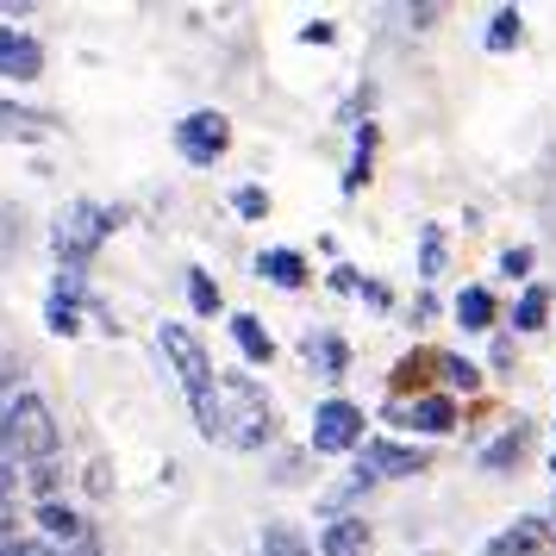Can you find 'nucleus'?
I'll return each instance as SVG.
<instances>
[{"mask_svg":"<svg viewBox=\"0 0 556 556\" xmlns=\"http://www.w3.org/2000/svg\"><path fill=\"white\" fill-rule=\"evenodd\" d=\"M131 219V206L119 201H63L51 213V226H45V238H51V256L56 269H76V276H88V263L101 256V244L113 238V231Z\"/></svg>","mask_w":556,"mask_h":556,"instance_id":"obj_1","label":"nucleus"},{"mask_svg":"<svg viewBox=\"0 0 556 556\" xmlns=\"http://www.w3.org/2000/svg\"><path fill=\"white\" fill-rule=\"evenodd\" d=\"M276 401H269V388L256 376H219V444L238 456H251V451H269L276 444Z\"/></svg>","mask_w":556,"mask_h":556,"instance_id":"obj_2","label":"nucleus"},{"mask_svg":"<svg viewBox=\"0 0 556 556\" xmlns=\"http://www.w3.org/2000/svg\"><path fill=\"white\" fill-rule=\"evenodd\" d=\"M369 444V413L344 394H326L313 406V451L319 456H356Z\"/></svg>","mask_w":556,"mask_h":556,"instance_id":"obj_3","label":"nucleus"},{"mask_svg":"<svg viewBox=\"0 0 556 556\" xmlns=\"http://www.w3.org/2000/svg\"><path fill=\"white\" fill-rule=\"evenodd\" d=\"M351 469H356V488H369V481H406V476H426L431 469V451L426 444H401V438H369L351 456Z\"/></svg>","mask_w":556,"mask_h":556,"instance_id":"obj_4","label":"nucleus"},{"mask_svg":"<svg viewBox=\"0 0 556 556\" xmlns=\"http://www.w3.org/2000/svg\"><path fill=\"white\" fill-rule=\"evenodd\" d=\"M13 463H56V419L45 394H20L13 401Z\"/></svg>","mask_w":556,"mask_h":556,"instance_id":"obj_5","label":"nucleus"},{"mask_svg":"<svg viewBox=\"0 0 556 556\" xmlns=\"http://www.w3.org/2000/svg\"><path fill=\"white\" fill-rule=\"evenodd\" d=\"M176 151L188 156L194 169H213V163L231 151V119L219 106H194L188 119H176Z\"/></svg>","mask_w":556,"mask_h":556,"instance_id":"obj_6","label":"nucleus"},{"mask_svg":"<svg viewBox=\"0 0 556 556\" xmlns=\"http://www.w3.org/2000/svg\"><path fill=\"white\" fill-rule=\"evenodd\" d=\"M381 419L394 431H419V438H451L456 431V401L451 394H419V401H388Z\"/></svg>","mask_w":556,"mask_h":556,"instance_id":"obj_7","label":"nucleus"},{"mask_svg":"<svg viewBox=\"0 0 556 556\" xmlns=\"http://www.w3.org/2000/svg\"><path fill=\"white\" fill-rule=\"evenodd\" d=\"M81 319H88V276L56 269L51 294H45V326H51V338H76Z\"/></svg>","mask_w":556,"mask_h":556,"instance_id":"obj_8","label":"nucleus"},{"mask_svg":"<svg viewBox=\"0 0 556 556\" xmlns=\"http://www.w3.org/2000/svg\"><path fill=\"white\" fill-rule=\"evenodd\" d=\"M313 551L319 556H376V531H369V519H356V513H326Z\"/></svg>","mask_w":556,"mask_h":556,"instance_id":"obj_9","label":"nucleus"},{"mask_svg":"<svg viewBox=\"0 0 556 556\" xmlns=\"http://www.w3.org/2000/svg\"><path fill=\"white\" fill-rule=\"evenodd\" d=\"M481 556H556V526L551 519H513L501 538H488Z\"/></svg>","mask_w":556,"mask_h":556,"instance_id":"obj_10","label":"nucleus"},{"mask_svg":"<svg viewBox=\"0 0 556 556\" xmlns=\"http://www.w3.org/2000/svg\"><path fill=\"white\" fill-rule=\"evenodd\" d=\"M531 438H538V431H531V419H506V426L494 431L488 444H481V456H476V463L488 469V476H506V469H519V463H526Z\"/></svg>","mask_w":556,"mask_h":556,"instance_id":"obj_11","label":"nucleus"},{"mask_svg":"<svg viewBox=\"0 0 556 556\" xmlns=\"http://www.w3.org/2000/svg\"><path fill=\"white\" fill-rule=\"evenodd\" d=\"M45 70V45L26 26H0V76L7 81H38Z\"/></svg>","mask_w":556,"mask_h":556,"instance_id":"obj_12","label":"nucleus"},{"mask_svg":"<svg viewBox=\"0 0 556 556\" xmlns=\"http://www.w3.org/2000/svg\"><path fill=\"white\" fill-rule=\"evenodd\" d=\"M301 356H306V369H313V376L344 381V369H351V338H344V331H306Z\"/></svg>","mask_w":556,"mask_h":556,"instance_id":"obj_13","label":"nucleus"},{"mask_svg":"<svg viewBox=\"0 0 556 556\" xmlns=\"http://www.w3.org/2000/svg\"><path fill=\"white\" fill-rule=\"evenodd\" d=\"M31 519H38V538H45V544H63V551L88 538V519H81L70 501H38L31 506Z\"/></svg>","mask_w":556,"mask_h":556,"instance_id":"obj_14","label":"nucleus"},{"mask_svg":"<svg viewBox=\"0 0 556 556\" xmlns=\"http://www.w3.org/2000/svg\"><path fill=\"white\" fill-rule=\"evenodd\" d=\"M256 276L269 281V288H306V251L294 244H269V251H256Z\"/></svg>","mask_w":556,"mask_h":556,"instance_id":"obj_15","label":"nucleus"},{"mask_svg":"<svg viewBox=\"0 0 556 556\" xmlns=\"http://www.w3.org/2000/svg\"><path fill=\"white\" fill-rule=\"evenodd\" d=\"M226 326H231V344L244 351V363H251V369H263V363H276V338L263 331V319H256V313H231Z\"/></svg>","mask_w":556,"mask_h":556,"instance_id":"obj_16","label":"nucleus"},{"mask_svg":"<svg viewBox=\"0 0 556 556\" xmlns=\"http://www.w3.org/2000/svg\"><path fill=\"white\" fill-rule=\"evenodd\" d=\"M451 313H456V326H463V331H494V326H501V306H494V294H488L481 281H469V288L456 294Z\"/></svg>","mask_w":556,"mask_h":556,"instance_id":"obj_17","label":"nucleus"},{"mask_svg":"<svg viewBox=\"0 0 556 556\" xmlns=\"http://www.w3.org/2000/svg\"><path fill=\"white\" fill-rule=\"evenodd\" d=\"M376 144H381V126H376V119H363V126H356L351 169H344V194H356V188L369 181V169H376Z\"/></svg>","mask_w":556,"mask_h":556,"instance_id":"obj_18","label":"nucleus"},{"mask_svg":"<svg viewBox=\"0 0 556 556\" xmlns=\"http://www.w3.org/2000/svg\"><path fill=\"white\" fill-rule=\"evenodd\" d=\"M45 138V113H31L20 101H0V144H31Z\"/></svg>","mask_w":556,"mask_h":556,"instance_id":"obj_19","label":"nucleus"},{"mask_svg":"<svg viewBox=\"0 0 556 556\" xmlns=\"http://www.w3.org/2000/svg\"><path fill=\"white\" fill-rule=\"evenodd\" d=\"M256 556H319V551H313V538H306V531L269 519V526H263V538H256Z\"/></svg>","mask_w":556,"mask_h":556,"instance_id":"obj_20","label":"nucleus"},{"mask_svg":"<svg viewBox=\"0 0 556 556\" xmlns=\"http://www.w3.org/2000/svg\"><path fill=\"white\" fill-rule=\"evenodd\" d=\"M519 38H526V13H519V7H494V13H488V31H481V45H488V51H513Z\"/></svg>","mask_w":556,"mask_h":556,"instance_id":"obj_21","label":"nucleus"},{"mask_svg":"<svg viewBox=\"0 0 556 556\" xmlns=\"http://www.w3.org/2000/svg\"><path fill=\"white\" fill-rule=\"evenodd\" d=\"M544 326H551V288L538 281V288H526L519 306H513V331H544Z\"/></svg>","mask_w":556,"mask_h":556,"instance_id":"obj_22","label":"nucleus"},{"mask_svg":"<svg viewBox=\"0 0 556 556\" xmlns=\"http://www.w3.org/2000/svg\"><path fill=\"white\" fill-rule=\"evenodd\" d=\"M438 381H444L451 394H476V388H481V369L469 363V356L444 351V356H438Z\"/></svg>","mask_w":556,"mask_h":556,"instance_id":"obj_23","label":"nucleus"},{"mask_svg":"<svg viewBox=\"0 0 556 556\" xmlns=\"http://www.w3.org/2000/svg\"><path fill=\"white\" fill-rule=\"evenodd\" d=\"M188 306H194L201 319H219V288H213V276L194 269V263H188Z\"/></svg>","mask_w":556,"mask_h":556,"instance_id":"obj_24","label":"nucleus"},{"mask_svg":"<svg viewBox=\"0 0 556 556\" xmlns=\"http://www.w3.org/2000/svg\"><path fill=\"white\" fill-rule=\"evenodd\" d=\"M231 213H238L244 226H256V219H269V188H256V181H244V188H231Z\"/></svg>","mask_w":556,"mask_h":556,"instance_id":"obj_25","label":"nucleus"},{"mask_svg":"<svg viewBox=\"0 0 556 556\" xmlns=\"http://www.w3.org/2000/svg\"><path fill=\"white\" fill-rule=\"evenodd\" d=\"M444 276V231L426 226L419 231V281H438Z\"/></svg>","mask_w":556,"mask_h":556,"instance_id":"obj_26","label":"nucleus"},{"mask_svg":"<svg viewBox=\"0 0 556 556\" xmlns=\"http://www.w3.org/2000/svg\"><path fill=\"white\" fill-rule=\"evenodd\" d=\"M20 476H26V494H31V506H38V501H56V463H26Z\"/></svg>","mask_w":556,"mask_h":556,"instance_id":"obj_27","label":"nucleus"},{"mask_svg":"<svg viewBox=\"0 0 556 556\" xmlns=\"http://www.w3.org/2000/svg\"><path fill=\"white\" fill-rule=\"evenodd\" d=\"M531 263H538V251H531V244H506V251H501V276L506 281H526Z\"/></svg>","mask_w":556,"mask_h":556,"instance_id":"obj_28","label":"nucleus"},{"mask_svg":"<svg viewBox=\"0 0 556 556\" xmlns=\"http://www.w3.org/2000/svg\"><path fill=\"white\" fill-rule=\"evenodd\" d=\"M0 556H56V544H45L38 531H20V538H13V544H7Z\"/></svg>","mask_w":556,"mask_h":556,"instance_id":"obj_29","label":"nucleus"},{"mask_svg":"<svg viewBox=\"0 0 556 556\" xmlns=\"http://www.w3.org/2000/svg\"><path fill=\"white\" fill-rule=\"evenodd\" d=\"M326 288L331 294H363V276H356L351 263H338V269H326Z\"/></svg>","mask_w":556,"mask_h":556,"instance_id":"obj_30","label":"nucleus"},{"mask_svg":"<svg viewBox=\"0 0 556 556\" xmlns=\"http://www.w3.org/2000/svg\"><path fill=\"white\" fill-rule=\"evenodd\" d=\"M269 476H276V481H301V476H306V451H281Z\"/></svg>","mask_w":556,"mask_h":556,"instance_id":"obj_31","label":"nucleus"},{"mask_svg":"<svg viewBox=\"0 0 556 556\" xmlns=\"http://www.w3.org/2000/svg\"><path fill=\"white\" fill-rule=\"evenodd\" d=\"M20 488H26V476H20V463L7 456V463H0V506H13V494H20Z\"/></svg>","mask_w":556,"mask_h":556,"instance_id":"obj_32","label":"nucleus"},{"mask_svg":"<svg viewBox=\"0 0 556 556\" xmlns=\"http://www.w3.org/2000/svg\"><path fill=\"white\" fill-rule=\"evenodd\" d=\"M363 301L376 306V313H388V306H394V288H388V281H369V276H363Z\"/></svg>","mask_w":556,"mask_h":556,"instance_id":"obj_33","label":"nucleus"},{"mask_svg":"<svg viewBox=\"0 0 556 556\" xmlns=\"http://www.w3.org/2000/svg\"><path fill=\"white\" fill-rule=\"evenodd\" d=\"M13 456V401H0V463Z\"/></svg>","mask_w":556,"mask_h":556,"instance_id":"obj_34","label":"nucleus"},{"mask_svg":"<svg viewBox=\"0 0 556 556\" xmlns=\"http://www.w3.org/2000/svg\"><path fill=\"white\" fill-rule=\"evenodd\" d=\"M301 38H306V45H331V38H338V26H331V20H313Z\"/></svg>","mask_w":556,"mask_h":556,"instance_id":"obj_35","label":"nucleus"},{"mask_svg":"<svg viewBox=\"0 0 556 556\" xmlns=\"http://www.w3.org/2000/svg\"><path fill=\"white\" fill-rule=\"evenodd\" d=\"M56 556H101V538H94V531H88V538H81V544H70V551H56Z\"/></svg>","mask_w":556,"mask_h":556,"instance_id":"obj_36","label":"nucleus"},{"mask_svg":"<svg viewBox=\"0 0 556 556\" xmlns=\"http://www.w3.org/2000/svg\"><path fill=\"white\" fill-rule=\"evenodd\" d=\"M551 526H556V501H551Z\"/></svg>","mask_w":556,"mask_h":556,"instance_id":"obj_37","label":"nucleus"},{"mask_svg":"<svg viewBox=\"0 0 556 556\" xmlns=\"http://www.w3.org/2000/svg\"><path fill=\"white\" fill-rule=\"evenodd\" d=\"M551 469H556V451H551Z\"/></svg>","mask_w":556,"mask_h":556,"instance_id":"obj_38","label":"nucleus"}]
</instances>
